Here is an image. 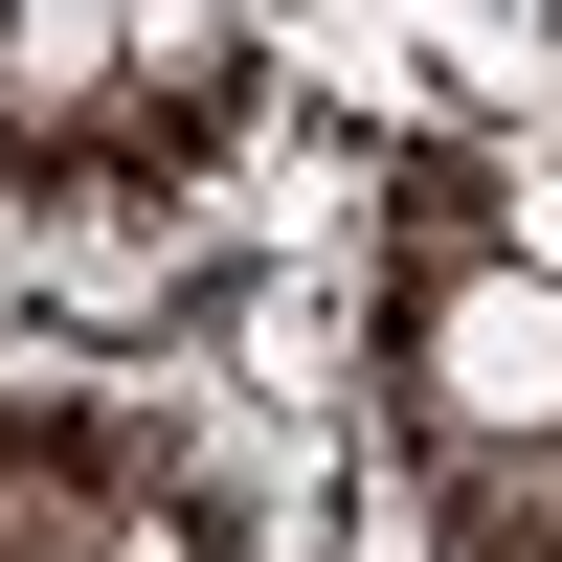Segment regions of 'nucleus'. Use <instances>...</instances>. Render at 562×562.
Instances as JSON below:
<instances>
[{
    "label": "nucleus",
    "instance_id": "obj_2",
    "mask_svg": "<svg viewBox=\"0 0 562 562\" xmlns=\"http://www.w3.org/2000/svg\"><path fill=\"white\" fill-rule=\"evenodd\" d=\"M113 23H135V68L203 113V90H225V23H248V0H113Z\"/></svg>",
    "mask_w": 562,
    "mask_h": 562
},
{
    "label": "nucleus",
    "instance_id": "obj_1",
    "mask_svg": "<svg viewBox=\"0 0 562 562\" xmlns=\"http://www.w3.org/2000/svg\"><path fill=\"white\" fill-rule=\"evenodd\" d=\"M405 383H428V428H473V450L562 428V270H450V293L405 315Z\"/></svg>",
    "mask_w": 562,
    "mask_h": 562
}]
</instances>
